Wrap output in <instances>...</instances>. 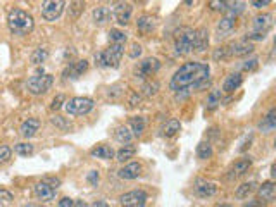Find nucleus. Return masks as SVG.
<instances>
[{
	"label": "nucleus",
	"instance_id": "nucleus-31",
	"mask_svg": "<svg viewBox=\"0 0 276 207\" xmlns=\"http://www.w3.org/2000/svg\"><path fill=\"white\" fill-rule=\"evenodd\" d=\"M114 136H116V140H118L119 143H130L131 138H133L130 128H126V126H119L118 130L114 131Z\"/></svg>",
	"mask_w": 276,
	"mask_h": 207
},
{
	"label": "nucleus",
	"instance_id": "nucleus-52",
	"mask_svg": "<svg viewBox=\"0 0 276 207\" xmlns=\"http://www.w3.org/2000/svg\"><path fill=\"white\" fill-rule=\"evenodd\" d=\"M73 207H88V205L85 204L83 200H78V202H75V204H73Z\"/></svg>",
	"mask_w": 276,
	"mask_h": 207
},
{
	"label": "nucleus",
	"instance_id": "nucleus-24",
	"mask_svg": "<svg viewBox=\"0 0 276 207\" xmlns=\"http://www.w3.org/2000/svg\"><path fill=\"white\" fill-rule=\"evenodd\" d=\"M90 154L93 155V157H97V159H112L114 157V150H112L109 145H99V147H95V148H92V152Z\"/></svg>",
	"mask_w": 276,
	"mask_h": 207
},
{
	"label": "nucleus",
	"instance_id": "nucleus-11",
	"mask_svg": "<svg viewBox=\"0 0 276 207\" xmlns=\"http://www.w3.org/2000/svg\"><path fill=\"white\" fill-rule=\"evenodd\" d=\"M33 192H35V197L42 202H50L56 198V188H52V186L45 181L37 183V185L33 186Z\"/></svg>",
	"mask_w": 276,
	"mask_h": 207
},
{
	"label": "nucleus",
	"instance_id": "nucleus-8",
	"mask_svg": "<svg viewBox=\"0 0 276 207\" xmlns=\"http://www.w3.org/2000/svg\"><path fill=\"white\" fill-rule=\"evenodd\" d=\"M159 68H161L159 59H155V57H147V59H143L142 62H138V66L135 68V74H137V78H149V76H152L154 73H157Z\"/></svg>",
	"mask_w": 276,
	"mask_h": 207
},
{
	"label": "nucleus",
	"instance_id": "nucleus-23",
	"mask_svg": "<svg viewBox=\"0 0 276 207\" xmlns=\"http://www.w3.org/2000/svg\"><path fill=\"white\" fill-rule=\"evenodd\" d=\"M88 69V62L87 61H76V62H73L71 66H69L68 69L64 71V76L66 74H71V78H78L80 74H83L85 71Z\"/></svg>",
	"mask_w": 276,
	"mask_h": 207
},
{
	"label": "nucleus",
	"instance_id": "nucleus-2",
	"mask_svg": "<svg viewBox=\"0 0 276 207\" xmlns=\"http://www.w3.org/2000/svg\"><path fill=\"white\" fill-rule=\"evenodd\" d=\"M7 26L14 35H28L35 28L33 16L23 9H13L7 16Z\"/></svg>",
	"mask_w": 276,
	"mask_h": 207
},
{
	"label": "nucleus",
	"instance_id": "nucleus-53",
	"mask_svg": "<svg viewBox=\"0 0 276 207\" xmlns=\"http://www.w3.org/2000/svg\"><path fill=\"white\" fill-rule=\"evenodd\" d=\"M26 207H44V205H38V204H28Z\"/></svg>",
	"mask_w": 276,
	"mask_h": 207
},
{
	"label": "nucleus",
	"instance_id": "nucleus-17",
	"mask_svg": "<svg viewBox=\"0 0 276 207\" xmlns=\"http://www.w3.org/2000/svg\"><path fill=\"white\" fill-rule=\"evenodd\" d=\"M242 83H243L242 74H240V73H231V74H228V78L224 80L223 90H224V92H228V93H233L235 90L240 88V85H242Z\"/></svg>",
	"mask_w": 276,
	"mask_h": 207
},
{
	"label": "nucleus",
	"instance_id": "nucleus-32",
	"mask_svg": "<svg viewBox=\"0 0 276 207\" xmlns=\"http://www.w3.org/2000/svg\"><path fill=\"white\" fill-rule=\"evenodd\" d=\"M197 157L202 159V161H205V159H211L212 157V147L209 142H202L199 143V147H197Z\"/></svg>",
	"mask_w": 276,
	"mask_h": 207
},
{
	"label": "nucleus",
	"instance_id": "nucleus-19",
	"mask_svg": "<svg viewBox=\"0 0 276 207\" xmlns=\"http://www.w3.org/2000/svg\"><path fill=\"white\" fill-rule=\"evenodd\" d=\"M40 130V121L38 119H26L21 124V135L25 138H31V136L37 135V131Z\"/></svg>",
	"mask_w": 276,
	"mask_h": 207
},
{
	"label": "nucleus",
	"instance_id": "nucleus-6",
	"mask_svg": "<svg viewBox=\"0 0 276 207\" xmlns=\"http://www.w3.org/2000/svg\"><path fill=\"white\" fill-rule=\"evenodd\" d=\"M54 83V78L50 74H37V76H31L28 81H26V88H28L30 93L33 95H42V93H47L50 90Z\"/></svg>",
	"mask_w": 276,
	"mask_h": 207
},
{
	"label": "nucleus",
	"instance_id": "nucleus-12",
	"mask_svg": "<svg viewBox=\"0 0 276 207\" xmlns=\"http://www.w3.org/2000/svg\"><path fill=\"white\" fill-rule=\"evenodd\" d=\"M217 193V186L216 183L211 181H204V179H199L195 185V195L200 198H211Z\"/></svg>",
	"mask_w": 276,
	"mask_h": 207
},
{
	"label": "nucleus",
	"instance_id": "nucleus-45",
	"mask_svg": "<svg viewBox=\"0 0 276 207\" xmlns=\"http://www.w3.org/2000/svg\"><path fill=\"white\" fill-rule=\"evenodd\" d=\"M87 179H88V183H90V185L97 186V183H99V173H97V171H90Z\"/></svg>",
	"mask_w": 276,
	"mask_h": 207
},
{
	"label": "nucleus",
	"instance_id": "nucleus-37",
	"mask_svg": "<svg viewBox=\"0 0 276 207\" xmlns=\"http://www.w3.org/2000/svg\"><path fill=\"white\" fill-rule=\"evenodd\" d=\"M33 145L31 143H18V145L14 147V152L19 155H25V157H28V155L33 154Z\"/></svg>",
	"mask_w": 276,
	"mask_h": 207
},
{
	"label": "nucleus",
	"instance_id": "nucleus-20",
	"mask_svg": "<svg viewBox=\"0 0 276 207\" xmlns=\"http://www.w3.org/2000/svg\"><path fill=\"white\" fill-rule=\"evenodd\" d=\"M157 26V21L152 16H140L138 21H137V28L142 31V33H150V31L155 30Z\"/></svg>",
	"mask_w": 276,
	"mask_h": 207
},
{
	"label": "nucleus",
	"instance_id": "nucleus-13",
	"mask_svg": "<svg viewBox=\"0 0 276 207\" xmlns=\"http://www.w3.org/2000/svg\"><path fill=\"white\" fill-rule=\"evenodd\" d=\"M228 49H230V54H231V56H235V57L248 56V54L254 52V45H252L248 40L235 42V44H231V47H228Z\"/></svg>",
	"mask_w": 276,
	"mask_h": 207
},
{
	"label": "nucleus",
	"instance_id": "nucleus-5",
	"mask_svg": "<svg viewBox=\"0 0 276 207\" xmlns=\"http://www.w3.org/2000/svg\"><path fill=\"white\" fill-rule=\"evenodd\" d=\"M93 100L88 97H73L64 104V109L69 116H85L93 109Z\"/></svg>",
	"mask_w": 276,
	"mask_h": 207
},
{
	"label": "nucleus",
	"instance_id": "nucleus-54",
	"mask_svg": "<svg viewBox=\"0 0 276 207\" xmlns=\"http://www.w3.org/2000/svg\"><path fill=\"white\" fill-rule=\"evenodd\" d=\"M219 207H230V205H219Z\"/></svg>",
	"mask_w": 276,
	"mask_h": 207
},
{
	"label": "nucleus",
	"instance_id": "nucleus-28",
	"mask_svg": "<svg viewBox=\"0 0 276 207\" xmlns=\"http://www.w3.org/2000/svg\"><path fill=\"white\" fill-rule=\"evenodd\" d=\"M235 4L236 0H209V7H211L212 11H223V13L231 9Z\"/></svg>",
	"mask_w": 276,
	"mask_h": 207
},
{
	"label": "nucleus",
	"instance_id": "nucleus-30",
	"mask_svg": "<svg viewBox=\"0 0 276 207\" xmlns=\"http://www.w3.org/2000/svg\"><path fill=\"white\" fill-rule=\"evenodd\" d=\"M181 128V123L178 119H169L168 123L164 124V128H162V133H164V136H174L180 131Z\"/></svg>",
	"mask_w": 276,
	"mask_h": 207
},
{
	"label": "nucleus",
	"instance_id": "nucleus-43",
	"mask_svg": "<svg viewBox=\"0 0 276 207\" xmlns=\"http://www.w3.org/2000/svg\"><path fill=\"white\" fill-rule=\"evenodd\" d=\"M257 64H259L257 57H254V59H250V61H245V64H243V71H254V69L257 68Z\"/></svg>",
	"mask_w": 276,
	"mask_h": 207
},
{
	"label": "nucleus",
	"instance_id": "nucleus-39",
	"mask_svg": "<svg viewBox=\"0 0 276 207\" xmlns=\"http://www.w3.org/2000/svg\"><path fill=\"white\" fill-rule=\"evenodd\" d=\"M143 90H145V95H155L159 90V83L157 81H147Z\"/></svg>",
	"mask_w": 276,
	"mask_h": 207
},
{
	"label": "nucleus",
	"instance_id": "nucleus-50",
	"mask_svg": "<svg viewBox=\"0 0 276 207\" xmlns=\"http://www.w3.org/2000/svg\"><path fill=\"white\" fill-rule=\"evenodd\" d=\"M243 207H262V200H250L248 204H245Z\"/></svg>",
	"mask_w": 276,
	"mask_h": 207
},
{
	"label": "nucleus",
	"instance_id": "nucleus-3",
	"mask_svg": "<svg viewBox=\"0 0 276 207\" xmlns=\"http://www.w3.org/2000/svg\"><path fill=\"white\" fill-rule=\"evenodd\" d=\"M124 54V44H111L106 50L95 54V61L99 66H107V68H118L121 57Z\"/></svg>",
	"mask_w": 276,
	"mask_h": 207
},
{
	"label": "nucleus",
	"instance_id": "nucleus-22",
	"mask_svg": "<svg viewBox=\"0 0 276 207\" xmlns=\"http://www.w3.org/2000/svg\"><path fill=\"white\" fill-rule=\"evenodd\" d=\"M93 21H95V25H106V23L111 19V9L106 6H100L97 7L95 11H93Z\"/></svg>",
	"mask_w": 276,
	"mask_h": 207
},
{
	"label": "nucleus",
	"instance_id": "nucleus-38",
	"mask_svg": "<svg viewBox=\"0 0 276 207\" xmlns=\"http://www.w3.org/2000/svg\"><path fill=\"white\" fill-rule=\"evenodd\" d=\"M231 54H230V49L228 47H219V49H216L214 50V61H217V62H221V61H226L228 57H230Z\"/></svg>",
	"mask_w": 276,
	"mask_h": 207
},
{
	"label": "nucleus",
	"instance_id": "nucleus-44",
	"mask_svg": "<svg viewBox=\"0 0 276 207\" xmlns=\"http://www.w3.org/2000/svg\"><path fill=\"white\" fill-rule=\"evenodd\" d=\"M142 54V45L138 44H133L131 45V50H130V57H133V59H137V57Z\"/></svg>",
	"mask_w": 276,
	"mask_h": 207
},
{
	"label": "nucleus",
	"instance_id": "nucleus-35",
	"mask_svg": "<svg viewBox=\"0 0 276 207\" xmlns=\"http://www.w3.org/2000/svg\"><path fill=\"white\" fill-rule=\"evenodd\" d=\"M109 40H111V44H124L126 42V35L121 30H111L109 31Z\"/></svg>",
	"mask_w": 276,
	"mask_h": 207
},
{
	"label": "nucleus",
	"instance_id": "nucleus-34",
	"mask_svg": "<svg viewBox=\"0 0 276 207\" xmlns=\"http://www.w3.org/2000/svg\"><path fill=\"white\" fill-rule=\"evenodd\" d=\"M83 9H85V2H83V0H73L71 7H69V16L76 19L78 16L83 13Z\"/></svg>",
	"mask_w": 276,
	"mask_h": 207
},
{
	"label": "nucleus",
	"instance_id": "nucleus-18",
	"mask_svg": "<svg viewBox=\"0 0 276 207\" xmlns=\"http://www.w3.org/2000/svg\"><path fill=\"white\" fill-rule=\"evenodd\" d=\"M259 198L264 202H273L274 200V195H276V186L273 181H266L259 186Z\"/></svg>",
	"mask_w": 276,
	"mask_h": 207
},
{
	"label": "nucleus",
	"instance_id": "nucleus-9",
	"mask_svg": "<svg viewBox=\"0 0 276 207\" xmlns=\"http://www.w3.org/2000/svg\"><path fill=\"white\" fill-rule=\"evenodd\" d=\"M119 202H121L123 207H145L147 193L143 192V190H133V192L121 195Z\"/></svg>",
	"mask_w": 276,
	"mask_h": 207
},
{
	"label": "nucleus",
	"instance_id": "nucleus-51",
	"mask_svg": "<svg viewBox=\"0 0 276 207\" xmlns=\"http://www.w3.org/2000/svg\"><path fill=\"white\" fill-rule=\"evenodd\" d=\"M90 207H109L106 202H93V204Z\"/></svg>",
	"mask_w": 276,
	"mask_h": 207
},
{
	"label": "nucleus",
	"instance_id": "nucleus-27",
	"mask_svg": "<svg viewBox=\"0 0 276 207\" xmlns=\"http://www.w3.org/2000/svg\"><path fill=\"white\" fill-rule=\"evenodd\" d=\"M130 126H131V135L133 136H140L145 131V119L140 118V116H135V118L130 119Z\"/></svg>",
	"mask_w": 276,
	"mask_h": 207
},
{
	"label": "nucleus",
	"instance_id": "nucleus-15",
	"mask_svg": "<svg viewBox=\"0 0 276 207\" xmlns=\"http://www.w3.org/2000/svg\"><path fill=\"white\" fill-rule=\"evenodd\" d=\"M207 47H209V31L205 28L195 30V45H193V50L202 54L205 52Z\"/></svg>",
	"mask_w": 276,
	"mask_h": 207
},
{
	"label": "nucleus",
	"instance_id": "nucleus-4",
	"mask_svg": "<svg viewBox=\"0 0 276 207\" xmlns=\"http://www.w3.org/2000/svg\"><path fill=\"white\" fill-rule=\"evenodd\" d=\"M193 45H195V30L193 28H181L176 33V38H174V49H176V54H190L193 50Z\"/></svg>",
	"mask_w": 276,
	"mask_h": 207
},
{
	"label": "nucleus",
	"instance_id": "nucleus-14",
	"mask_svg": "<svg viewBox=\"0 0 276 207\" xmlns=\"http://www.w3.org/2000/svg\"><path fill=\"white\" fill-rule=\"evenodd\" d=\"M140 174H142V166L138 162H131L118 171V176L121 179H137Z\"/></svg>",
	"mask_w": 276,
	"mask_h": 207
},
{
	"label": "nucleus",
	"instance_id": "nucleus-7",
	"mask_svg": "<svg viewBox=\"0 0 276 207\" xmlns=\"http://www.w3.org/2000/svg\"><path fill=\"white\" fill-rule=\"evenodd\" d=\"M66 4L64 0H44L42 2V18L45 19V21H56L57 18H61L62 11H64Z\"/></svg>",
	"mask_w": 276,
	"mask_h": 207
},
{
	"label": "nucleus",
	"instance_id": "nucleus-26",
	"mask_svg": "<svg viewBox=\"0 0 276 207\" xmlns=\"http://www.w3.org/2000/svg\"><path fill=\"white\" fill-rule=\"evenodd\" d=\"M137 154V148H135L133 145H130V143H126L121 150L116 154V161H119V162H126V161H130L133 155Z\"/></svg>",
	"mask_w": 276,
	"mask_h": 207
},
{
	"label": "nucleus",
	"instance_id": "nucleus-47",
	"mask_svg": "<svg viewBox=\"0 0 276 207\" xmlns=\"http://www.w3.org/2000/svg\"><path fill=\"white\" fill-rule=\"evenodd\" d=\"M52 123H54V124H57V126H59L61 130H66V128H68V124H66L64 121H62L61 116H56V118H52Z\"/></svg>",
	"mask_w": 276,
	"mask_h": 207
},
{
	"label": "nucleus",
	"instance_id": "nucleus-40",
	"mask_svg": "<svg viewBox=\"0 0 276 207\" xmlns=\"http://www.w3.org/2000/svg\"><path fill=\"white\" fill-rule=\"evenodd\" d=\"M11 155H13V150H11L9 147L6 145L0 147V164H6L11 159Z\"/></svg>",
	"mask_w": 276,
	"mask_h": 207
},
{
	"label": "nucleus",
	"instance_id": "nucleus-41",
	"mask_svg": "<svg viewBox=\"0 0 276 207\" xmlns=\"http://www.w3.org/2000/svg\"><path fill=\"white\" fill-rule=\"evenodd\" d=\"M267 33H261V31H250L245 35V40H264Z\"/></svg>",
	"mask_w": 276,
	"mask_h": 207
},
{
	"label": "nucleus",
	"instance_id": "nucleus-16",
	"mask_svg": "<svg viewBox=\"0 0 276 207\" xmlns=\"http://www.w3.org/2000/svg\"><path fill=\"white\" fill-rule=\"evenodd\" d=\"M273 26V16L271 14H261L254 18V31H261V33H267Z\"/></svg>",
	"mask_w": 276,
	"mask_h": 207
},
{
	"label": "nucleus",
	"instance_id": "nucleus-42",
	"mask_svg": "<svg viewBox=\"0 0 276 207\" xmlns=\"http://www.w3.org/2000/svg\"><path fill=\"white\" fill-rule=\"evenodd\" d=\"M64 100H66V97L62 95V93H59V95H57L56 99L52 100V104H50V109H52V111H57V109H61V105H62Z\"/></svg>",
	"mask_w": 276,
	"mask_h": 207
},
{
	"label": "nucleus",
	"instance_id": "nucleus-10",
	"mask_svg": "<svg viewBox=\"0 0 276 207\" xmlns=\"http://www.w3.org/2000/svg\"><path fill=\"white\" fill-rule=\"evenodd\" d=\"M131 13H133V7H131L130 2H118L112 7V14H114L116 21H118L119 25H128Z\"/></svg>",
	"mask_w": 276,
	"mask_h": 207
},
{
	"label": "nucleus",
	"instance_id": "nucleus-33",
	"mask_svg": "<svg viewBox=\"0 0 276 207\" xmlns=\"http://www.w3.org/2000/svg\"><path fill=\"white\" fill-rule=\"evenodd\" d=\"M254 188H255V183H254V181H250V183H243V185H240L238 188H236L235 197H236V198H247L248 195H250L252 192H254Z\"/></svg>",
	"mask_w": 276,
	"mask_h": 207
},
{
	"label": "nucleus",
	"instance_id": "nucleus-49",
	"mask_svg": "<svg viewBox=\"0 0 276 207\" xmlns=\"http://www.w3.org/2000/svg\"><path fill=\"white\" fill-rule=\"evenodd\" d=\"M73 204H75V202H73L71 198H68V197H64V198H61L59 200V207H73Z\"/></svg>",
	"mask_w": 276,
	"mask_h": 207
},
{
	"label": "nucleus",
	"instance_id": "nucleus-1",
	"mask_svg": "<svg viewBox=\"0 0 276 207\" xmlns=\"http://www.w3.org/2000/svg\"><path fill=\"white\" fill-rule=\"evenodd\" d=\"M209 73H211V68L205 62H186L173 74L169 81V88L173 92L195 88L200 81L209 80Z\"/></svg>",
	"mask_w": 276,
	"mask_h": 207
},
{
	"label": "nucleus",
	"instance_id": "nucleus-36",
	"mask_svg": "<svg viewBox=\"0 0 276 207\" xmlns=\"http://www.w3.org/2000/svg\"><path fill=\"white\" fill-rule=\"evenodd\" d=\"M47 56H49L47 49H42L40 47V49H37L33 54H31V62H33V64H42V62L47 59Z\"/></svg>",
	"mask_w": 276,
	"mask_h": 207
},
{
	"label": "nucleus",
	"instance_id": "nucleus-21",
	"mask_svg": "<svg viewBox=\"0 0 276 207\" xmlns=\"http://www.w3.org/2000/svg\"><path fill=\"white\" fill-rule=\"evenodd\" d=\"M250 166H252L250 157H243V159H240V161H236L235 166H233V169H231L233 176H243L245 173H248Z\"/></svg>",
	"mask_w": 276,
	"mask_h": 207
},
{
	"label": "nucleus",
	"instance_id": "nucleus-48",
	"mask_svg": "<svg viewBox=\"0 0 276 207\" xmlns=\"http://www.w3.org/2000/svg\"><path fill=\"white\" fill-rule=\"evenodd\" d=\"M254 7H257V9H262L264 6H269L271 4V0H254Z\"/></svg>",
	"mask_w": 276,
	"mask_h": 207
},
{
	"label": "nucleus",
	"instance_id": "nucleus-46",
	"mask_svg": "<svg viewBox=\"0 0 276 207\" xmlns=\"http://www.w3.org/2000/svg\"><path fill=\"white\" fill-rule=\"evenodd\" d=\"M11 200H13V193L0 188V202H11Z\"/></svg>",
	"mask_w": 276,
	"mask_h": 207
},
{
	"label": "nucleus",
	"instance_id": "nucleus-25",
	"mask_svg": "<svg viewBox=\"0 0 276 207\" xmlns=\"http://www.w3.org/2000/svg\"><path fill=\"white\" fill-rule=\"evenodd\" d=\"M259 128H261L264 133H269L271 130H274L276 128V109H271L269 114H267L262 123L259 124Z\"/></svg>",
	"mask_w": 276,
	"mask_h": 207
},
{
	"label": "nucleus",
	"instance_id": "nucleus-29",
	"mask_svg": "<svg viewBox=\"0 0 276 207\" xmlns=\"http://www.w3.org/2000/svg\"><path fill=\"white\" fill-rule=\"evenodd\" d=\"M221 99H223V95H221L219 90H212V92L209 93L207 100H205V107H207L209 111H214L217 105L221 104Z\"/></svg>",
	"mask_w": 276,
	"mask_h": 207
}]
</instances>
